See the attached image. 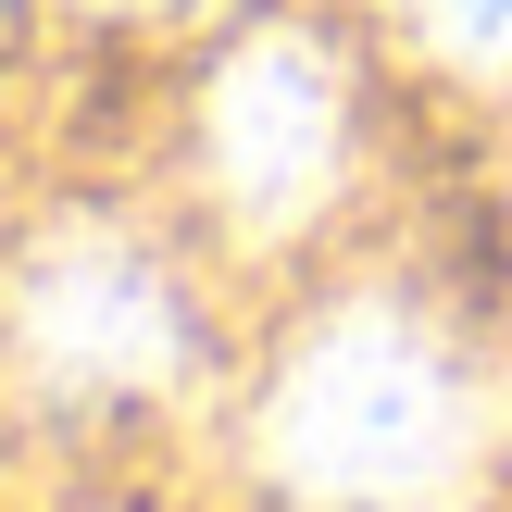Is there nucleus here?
<instances>
[{"instance_id":"f257e3e1","label":"nucleus","mask_w":512,"mask_h":512,"mask_svg":"<svg viewBox=\"0 0 512 512\" xmlns=\"http://www.w3.org/2000/svg\"><path fill=\"white\" fill-rule=\"evenodd\" d=\"M263 450L313 500H438L463 475V375L413 313H338L288 363Z\"/></svg>"},{"instance_id":"f03ea898","label":"nucleus","mask_w":512,"mask_h":512,"mask_svg":"<svg viewBox=\"0 0 512 512\" xmlns=\"http://www.w3.org/2000/svg\"><path fill=\"white\" fill-rule=\"evenodd\" d=\"M25 363L50 375V388L75 400H113V388H163L175 375V288L138 263L125 238H100V225H75V238H50L38 263H25Z\"/></svg>"},{"instance_id":"7ed1b4c3","label":"nucleus","mask_w":512,"mask_h":512,"mask_svg":"<svg viewBox=\"0 0 512 512\" xmlns=\"http://www.w3.org/2000/svg\"><path fill=\"white\" fill-rule=\"evenodd\" d=\"M338 150H350V100L313 38H250L213 75V175L250 225H300L338 188Z\"/></svg>"},{"instance_id":"20e7f679","label":"nucleus","mask_w":512,"mask_h":512,"mask_svg":"<svg viewBox=\"0 0 512 512\" xmlns=\"http://www.w3.org/2000/svg\"><path fill=\"white\" fill-rule=\"evenodd\" d=\"M425 25H438V50H450V63L512 75V0H425Z\"/></svg>"}]
</instances>
